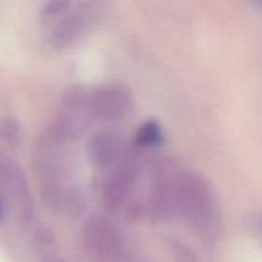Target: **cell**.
<instances>
[{
    "mask_svg": "<svg viewBox=\"0 0 262 262\" xmlns=\"http://www.w3.org/2000/svg\"><path fill=\"white\" fill-rule=\"evenodd\" d=\"M179 217L197 237L212 243L222 233V211L211 183L202 174L182 169L178 181Z\"/></svg>",
    "mask_w": 262,
    "mask_h": 262,
    "instance_id": "6da1fadb",
    "label": "cell"
},
{
    "mask_svg": "<svg viewBox=\"0 0 262 262\" xmlns=\"http://www.w3.org/2000/svg\"><path fill=\"white\" fill-rule=\"evenodd\" d=\"M81 237L84 250L97 261H118L127 251V243L123 233L104 215L90 216L82 227Z\"/></svg>",
    "mask_w": 262,
    "mask_h": 262,
    "instance_id": "7a4b0ae2",
    "label": "cell"
},
{
    "mask_svg": "<svg viewBox=\"0 0 262 262\" xmlns=\"http://www.w3.org/2000/svg\"><path fill=\"white\" fill-rule=\"evenodd\" d=\"M89 94L81 87H69L61 99V107L58 110L49 127V140L61 145L77 140L86 130L91 117L87 107Z\"/></svg>",
    "mask_w": 262,
    "mask_h": 262,
    "instance_id": "3957f363",
    "label": "cell"
},
{
    "mask_svg": "<svg viewBox=\"0 0 262 262\" xmlns=\"http://www.w3.org/2000/svg\"><path fill=\"white\" fill-rule=\"evenodd\" d=\"M132 106V92L124 83L118 82L96 87L87 96L90 115L102 122L122 119L130 112Z\"/></svg>",
    "mask_w": 262,
    "mask_h": 262,
    "instance_id": "277c9868",
    "label": "cell"
},
{
    "mask_svg": "<svg viewBox=\"0 0 262 262\" xmlns=\"http://www.w3.org/2000/svg\"><path fill=\"white\" fill-rule=\"evenodd\" d=\"M137 160L127 155L120 158L118 165L107 177L102 189V202L109 211H118L129 200L137 178Z\"/></svg>",
    "mask_w": 262,
    "mask_h": 262,
    "instance_id": "5b68a950",
    "label": "cell"
},
{
    "mask_svg": "<svg viewBox=\"0 0 262 262\" xmlns=\"http://www.w3.org/2000/svg\"><path fill=\"white\" fill-rule=\"evenodd\" d=\"M90 17V8L86 4H79L53 22L49 33L51 45L56 49H66L76 42L86 30Z\"/></svg>",
    "mask_w": 262,
    "mask_h": 262,
    "instance_id": "8992f818",
    "label": "cell"
},
{
    "mask_svg": "<svg viewBox=\"0 0 262 262\" xmlns=\"http://www.w3.org/2000/svg\"><path fill=\"white\" fill-rule=\"evenodd\" d=\"M90 161L97 168H107L122 158V145L117 133L109 129L97 130L87 143Z\"/></svg>",
    "mask_w": 262,
    "mask_h": 262,
    "instance_id": "52a82bcc",
    "label": "cell"
},
{
    "mask_svg": "<svg viewBox=\"0 0 262 262\" xmlns=\"http://www.w3.org/2000/svg\"><path fill=\"white\" fill-rule=\"evenodd\" d=\"M164 140L163 128L156 120H147L138 128L136 133V142L141 147H155Z\"/></svg>",
    "mask_w": 262,
    "mask_h": 262,
    "instance_id": "ba28073f",
    "label": "cell"
},
{
    "mask_svg": "<svg viewBox=\"0 0 262 262\" xmlns=\"http://www.w3.org/2000/svg\"><path fill=\"white\" fill-rule=\"evenodd\" d=\"M165 243L171 257L177 262H201L199 253L184 239L171 235L166 238Z\"/></svg>",
    "mask_w": 262,
    "mask_h": 262,
    "instance_id": "9c48e42d",
    "label": "cell"
},
{
    "mask_svg": "<svg viewBox=\"0 0 262 262\" xmlns=\"http://www.w3.org/2000/svg\"><path fill=\"white\" fill-rule=\"evenodd\" d=\"M73 4L67 0H51L45 3L41 9V18L43 22H55L72 9Z\"/></svg>",
    "mask_w": 262,
    "mask_h": 262,
    "instance_id": "30bf717a",
    "label": "cell"
},
{
    "mask_svg": "<svg viewBox=\"0 0 262 262\" xmlns=\"http://www.w3.org/2000/svg\"><path fill=\"white\" fill-rule=\"evenodd\" d=\"M4 135L7 140L12 143H18L20 138V127L13 119H8L4 125Z\"/></svg>",
    "mask_w": 262,
    "mask_h": 262,
    "instance_id": "8fae6325",
    "label": "cell"
},
{
    "mask_svg": "<svg viewBox=\"0 0 262 262\" xmlns=\"http://www.w3.org/2000/svg\"><path fill=\"white\" fill-rule=\"evenodd\" d=\"M45 262H66L63 258H59V257H51L49 260H46Z\"/></svg>",
    "mask_w": 262,
    "mask_h": 262,
    "instance_id": "7c38bea8",
    "label": "cell"
},
{
    "mask_svg": "<svg viewBox=\"0 0 262 262\" xmlns=\"http://www.w3.org/2000/svg\"><path fill=\"white\" fill-rule=\"evenodd\" d=\"M0 216H2V204H0Z\"/></svg>",
    "mask_w": 262,
    "mask_h": 262,
    "instance_id": "4fadbf2b",
    "label": "cell"
}]
</instances>
